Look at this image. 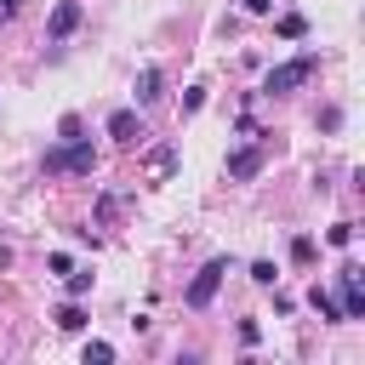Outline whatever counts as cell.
I'll list each match as a JSON object with an SVG mask.
<instances>
[{
	"mask_svg": "<svg viewBox=\"0 0 365 365\" xmlns=\"http://www.w3.org/2000/svg\"><path fill=\"white\" fill-rule=\"evenodd\" d=\"M291 262H297V268H314V240H308V234L291 240Z\"/></svg>",
	"mask_w": 365,
	"mask_h": 365,
	"instance_id": "5bb4252c",
	"label": "cell"
},
{
	"mask_svg": "<svg viewBox=\"0 0 365 365\" xmlns=\"http://www.w3.org/2000/svg\"><path fill=\"white\" fill-rule=\"evenodd\" d=\"M160 97H165V74L160 68H143L137 74V103H160Z\"/></svg>",
	"mask_w": 365,
	"mask_h": 365,
	"instance_id": "ba28073f",
	"label": "cell"
},
{
	"mask_svg": "<svg viewBox=\"0 0 365 365\" xmlns=\"http://www.w3.org/2000/svg\"><path fill=\"white\" fill-rule=\"evenodd\" d=\"M63 285H68V297H86V291H91V268H68Z\"/></svg>",
	"mask_w": 365,
	"mask_h": 365,
	"instance_id": "9a60e30c",
	"label": "cell"
},
{
	"mask_svg": "<svg viewBox=\"0 0 365 365\" xmlns=\"http://www.w3.org/2000/svg\"><path fill=\"white\" fill-rule=\"evenodd\" d=\"M262 160H268V148H262V143H245V148L228 154V177H234V182H251V177L262 171Z\"/></svg>",
	"mask_w": 365,
	"mask_h": 365,
	"instance_id": "8992f818",
	"label": "cell"
},
{
	"mask_svg": "<svg viewBox=\"0 0 365 365\" xmlns=\"http://www.w3.org/2000/svg\"><path fill=\"white\" fill-rule=\"evenodd\" d=\"M200 108H205V86H188L182 91V114H200Z\"/></svg>",
	"mask_w": 365,
	"mask_h": 365,
	"instance_id": "e0dca14e",
	"label": "cell"
},
{
	"mask_svg": "<svg viewBox=\"0 0 365 365\" xmlns=\"http://www.w3.org/2000/svg\"><path fill=\"white\" fill-rule=\"evenodd\" d=\"M308 308H314L319 319H342V308H336V297H331L325 285H314V291H308Z\"/></svg>",
	"mask_w": 365,
	"mask_h": 365,
	"instance_id": "9c48e42d",
	"label": "cell"
},
{
	"mask_svg": "<svg viewBox=\"0 0 365 365\" xmlns=\"http://www.w3.org/2000/svg\"><path fill=\"white\" fill-rule=\"evenodd\" d=\"M57 171H68V177H91V171H97V148H91L86 137H63L57 148H46V177H57Z\"/></svg>",
	"mask_w": 365,
	"mask_h": 365,
	"instance_id": "6da1fadb",
	"label": "cell"
},
{
	"mask_svg": "<svg viewBox=\"0 0 365 365\" xmlns=\"http://www.w3.org/2000/svg\"><path fill=\"white\" fill-rule=\"evenodd\" d=\"M51 319H57V331H80V325H86V308H80V302H63Z\"/></svg>",
	"mask_w": 365,
	"mask_h": 365,
	"instance_id": "8fae6325",
	"label": "cell"
},
{
	"mask_svg": "<svg viewBox=\"0 0 365 365\" xmlns=\"http://www.w3.org/2000/svg\"><path fill=\"white\" fill-rule=\"evenodd\" d=\"M125 205H131V194H103V200H97V222H114Z\"/></svg>",
	"mask_w": 365,
	"mask_h": 365,
	"instance_id": "30bf717a",
	"label": "cell"
},
{
	"mask_svg": "<svg viewBox=\"0 0 365 365\" xmlns=\"http://www.w3.org/2000/svg\"><path fill=\"white\" fill-rule=\"evenodd\" d=\"M279 34H285V40H302V34H308V17H302V11H285V17H279Z\"/></svg>",
	"mask_w": 365,
	"mask_h": 365,
	"instance_id": "4fadbf2b",
	"label": "cell"
},
{
	"mask_svg": "<svg viewBox=\"0 0 365 365\" xmlns=\"http://www.w3.org/2000/svg\"><path fill=\"white\" fill-rule=\"evenodd\" d=\"M314 74H319V57H314V51H302V57H291V63L268 68V74H262V91H268V97H285V91L308 86Z\"/></svg>",
	"mask_w": 365,
	"mask_h": 365,
	"instance_id": "7a4b0ae2",
	"label": "cell"
},
{
	"mask_svg": "<svg viewBox=\"0 0 365 365\" xmlns=\"http://www.w3.org/2000/svg\"><path fill=\"white\" fill-rule=\"evenodd\" d=\"M325 245H336V251H342V245H354V222H331V234H325Z\"/></svg>",
	"mask_w": 365,
	"mask_h": 365,
	"instance_id": "2e32d148",
	"label": "cell"
},
{
	"mask_svg": "<svg viewBox=\"0 0 365 365\" xmlns=\"http://www.w3.org/2000/svg\"><path fill=\"white\" fill-rule=\"evenodd\" d=\"M222 274H228V257H211V262L194 274V285H188V308H211V297L222 291Z\"/></svg>",
	"mask_w": 365,
	"mask_h": 365,
	"instance_id": "3957f363",
	"label": "cell"
},
{
	"mask_svg": "<svg viewBox=\"0 0 365 365\" xmlns=\"http://www.w3.org/2000/svg\"><path fill=\"white\" fill-rule=\"evenodd\" d=\"M17 6H23V0H0V17H11V11H17Z\"/></svg>",
	"mask_w": 365,
	"mask_h": 365,
	"instance_id": "7402d4cb",
	"label": "cell"
},
{
	"mask_svg": "<svg viewBox=\"0 0 365 365\" xmlns=\"http://www.w3.org/2000/svg\"><path fill=\"white\" fill-rule=\"evenodd\" d=\"M251 279H257V285H274L279 274H274V262H251Z\"/></svg>",
	"mask_w": 365,
	"mask_h": 365,
	"instance_id": "ffe728a7",
	"label": "cell"
},
{
	"mask_svg": "<svg viewBox=\"0 0 365 365\" xmlns=\"http://www.w3.org/2000/svg\"><path fill=\"white\" fill-rule=\"evenodd\" d=\"M245 11H257V17H262V11H274V0H245Z\"/></svg>",
	"mask_w": 365,
	"mask_h": 365,
	"instance_id": "44dd1931",
	"label": "cell"
},
{
	"mask_svg": "<svg viewBox=\"0 0 365 365\" xmlns=\"http://www.w3.org/2000/svg\"><path fill=\"white\" fill-rule=\"evenodd\" d=\"M336 291H342V302H336L342 319H365V291H359V268H354V262L336 274Z\"/></svg>",
	"mask_w": 365,
	"mask_h": 365,
	"instance_id": "277c9868",
	"label": "cell"
},
{
	"mask_svg": "<svg viewBox=\"0 0 365 365\" xmlns=\"http://www.w3.org/2000/svg\"><path fill=\"white\" fill-rule=\"evenodd\" d=\"M91 359H97V365H108V359H114V348H108V342H86V365H91Z\"/></svg>",
	"mask_w": 365,
	"mask_h": 365,
	"instance_id": "d6986e66",
	"label": "cell"
},
{
	"mask_svg": "<svg viewBox=\"0 0 365 365\" xmlns=\"http://www.w3.org/2000/svg\"><path fill=\"white\" fill-rule=\"evenodd\" d=\"M80 17H86V11H80V0H57V6H51V17H46V40H68V34L80 29Z\"/></svg>",
	"mask_w": 365,
	"mask_h": 365,
	"instance_id": "5b68a950",
	"label": "cell"
},
{
	"mask_svg": "<svg viewBox=\"0 0 365 365\" xmlns=\"http://www.w3.org/2000/svg\"><path fill=\"white\" fill-rule=\"evenodd\" d=\"M148 171H154V177H171V171H177V148H154V154H148Z\"/></svg>",
	"mask_w": 365,
	"mask_h": 365,
	"instance_id": "7c38bea8",
	"label": "cell"
},
{
	"mask_svg": "<svg viewBox=\"0 0 365 365\" xmlns=\"http://www.w3.org/2000/svg\"><path fill=\"white\" fill-rule=\"evenodd\" d=\"M240 342L257 348V342H262V325H257V319H240Z\"/></svg>",
	"mask_w": 365,
	"mask_h": 365,
	"instance_id": "ac0fdd59",
	"label": "cell"
},
{
	"mask_svg": "<svg viewBox=\"0 0 365 365\" xmlns=\"http://www.w3.org/2000/svg\"><path fill=\"white\" fill-rule=\"evenodd\" d=\"M108 137L125 143V148L143 143V120H137V108H114V114H108Z\"/></svg>",
	"mask_w": 365,
	"mask_h": 365,
	"instance_id": "52a82bcc",
	"label": "cell"
}]
</instances>
